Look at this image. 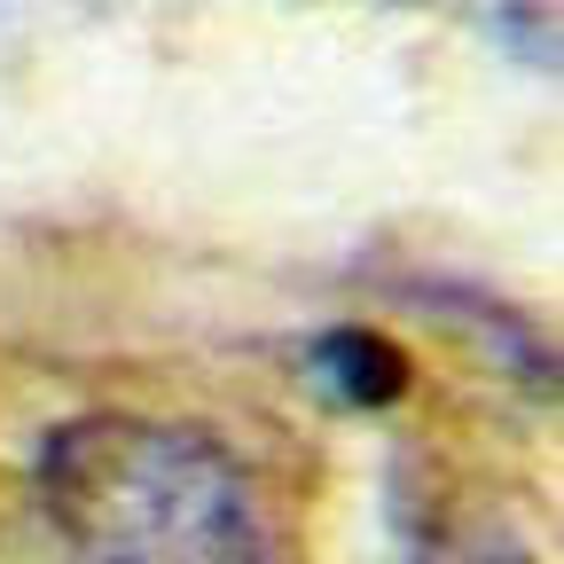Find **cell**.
Wrapping results in <instances>:
<instances>
[{
    "label": "cell",
    "mask_w": 564,
    "mask_h": 564,
    "mask_svg": "<svg viewBox=\"0 0 564 564\" xmlns=\"http://www.w3.org/2000/svg\"><path fill=\"white\" fill-rule=\"evenodd\" d=\"M63 564H274L251 478L220 440L158 415H70L32 463Z\"/></svg>",
    "instance_id": "6da1fadb"
},
{
    "label": "cell",
    "mask_w": 564,
    "mask_h": 564,
    "mask_svg": "<svg viewBox=\"0 0 564 564\" xmlns=\"http://www.w3.org/2000/svg\"><path fill=\"white\" fill-rule=\"evenodd\" d=\"M306 361H314V384L337 408H384V400L408 392V361L377 329H329V337H314Z\"/></svg>",
    "instance_id": "7a4b0ae2"
},
{
    "label": "cell",
    "mask_w": 564,
    "mask_h": 564,
    "mask_svg": "<svg viewBox=\"0 0 564 564\" xmlns=\"http://www.w3.org/2000/svg\"><path fill=\"white\" fill-rule=\"evenodd\" d=\"M408 564H533V541L494 510H463V518H423Z\"/></svg>",
    "instance_id": "3957f363"
},
{
    "label": "cell",
    "mask_w": 564,
    "mask_h": 564,
    "mask_svg": "<svg viewBox=\"0 0 564 564\" xmlns=\"http://www.w3.org/2000/svg\"><path fill=\"white\" fill-rule=\"evenodd\" d=\"M0 9H17V0H0Z\"/></svg>",
    "instance_id": "277c9868"
}]
</instances>
